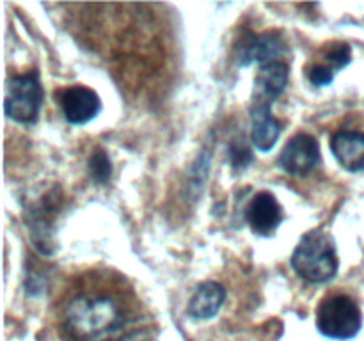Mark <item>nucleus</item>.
<instances>
[{"label":"nucleus","instance_id":"7ed1b4c3","mask_svg":"<svg viewBox=\"0 0 364 341\" xmlns=\"http://www.w3.org/2000/svg\"><path fill=\"white\" fill-rule=\"evenodd\" d=\"M316 327L331 340H352L363 327L361 308L350 295L329 293L316 309Z\"/></svg>","mask_w":364,"mask_h":341},{"label":"nucleus","instance_id":"39448f33","mask_svg":"<svg viewBox=\"0 0 364 341\" xmlns=\"http://www.w3.org/2000/svg\"><path fill=\"white\" fill-rule=\"evenodd\" d=\"M279 167L290 176H306L320 162V146L309 134H297L287 142L279 155Z\"/></svg>","mask_w":364,"mask_h":341},{"label":"nucleus","instance_id":"f03ea898","mask_svg":"<svg viewBox=\"0 0 364 341\" xmlns=\"http://www.w3.org/2000/svg\"><path fill=\"white\" fill-rule=\"evenodd\" d=\"M338 265L334 238L320 227L302 234L291 254L295 274L308 283H327L336 276Z\"/></svg>","mask_w":364,"mask_h":341},{"label":"nucleus","instance_id":"9b49d317","mask_svg":"<svg viewBox=\"0 0 364 341\" xmlns=\"http://www.w3.org/2000/svg\"><path fill=\"white\" fill-rule=\"evenodd\" d=\"M57 210H59V199L55 192L45 195V199L41 197V201L28 208V219H31L28 226H31L32 238L39 251H45L46 244H50V226H52Z\"/></svg>","mask_w":364,"mask_h":341},{"label":"nucleus","instance_id":"1a4fd4ad","mask_svg":"<svg viewBox=\"0 0 364 341\" xmlns=\"http://www.w3.org/2000/svg\"><path fill=\"white\" fill-rule=\"evenodd\" d=\"M331 151L343 169L350 170V173H363L364 131H338L331 139Z\"/></svg>","mask_w":364,"mask_h":341},{"label":"nucleus","instance_id":"0eeeda50","mask_svg":"<svg viewBox=\"0 0 364 341\" xmlns=\"http://www.w3.org/2000/svg\"><path fill=\"white\" fill-rule=\"evenodd\" d=\"M245 219L252 233L258 237H272L284 220V212L276 195L270 192H258L245 208Z\"/></svg>","mask_w":364,"mask_h":341},{"label":"nucleus","instance_id":"ddd939ff","mask_svg":"<svg viewBox=\"0 0 364 341\" xmlns=\"http://www.w3.org/2000/svg\"><path fill=\"white\" fill-rule=\"evenodd\" d=\"M281 52H283V41L276 34L252 36L240 52V66H249L252 63L263 66L267 63H274Z\"/></svg>","mask_w":364,"mask_h":341},{"label":"nucleus","instance_id":"dca6fc26","mask_svg":"<svg viewBox=\"0 0 364 341\" xmlns=\"http://www.w3.org/2000/svg\"><path fill=\"white\" fill-rule=\"evenodd\" d=\"M230 160H231V166L235 169H244L249 162L252 160L251 151L245 148L244 141H233L230 146Z\"/></svg>","mask_w":364,"mask_h":341},{"label":"nucleus","instance_id":"f8f14e48","mask_svg":"<svg viewBox=\"0 0 364 341\" xmlns=\"http://www.w3.org/2000/svg\"><path fill=\"white\" fill-rule=\"evenodd\" d=\"M288 84V66L281 60L259 66L255 78V96L276 102Z\"/></svg>","mask_w":364,"mask_h":341},{"label":"nucleus","instance_id":"f257e3e1","mask_svg":"<svg viewBox=\"0 0 364 341\" xmlns=\"http://www.w3.org/2000/svg\"><path fill=\"white\" fill-rule=\"evenodd\" d=\"M57 318L71 341H142L153 327L130 281L110 269L75 276L59 295Z\"/></svg>","mask_w":364,"mask_h":341},{"label":"nucleus","instance_id":"2eb2a0df","mask_svg":"<svg viewBox=\"0 0 364 341\" xmlns=\"http://www.w3.org/2000/svg\"><path fill=\"white\" fill-rule=\"evenodd\" d=\"M326 59L329 60L331 70H333L334 73H336L338 70H343V67L352 60L350 46H348L347 43H336V45L329 46Z\"/></svg>","mask_w":364,"mask_h":341},{"label":"nucleus","instance_id":"f3484780","mask_svg":"<svg viewBox=\"0 0 364 341\" xmlns=\"http://www.w3.org/2000/svg\"><path fill=\"white\" fill-rule=\"evenodd\" d=\"M308 78L313 85L316 87H323V85H329L334 78V71L331 70V66H323V64H316L311 70L308 71Z\"/></svg>","mask_w":364,"mask_h":341},{"label":"nucleus","instance_id":"4468645a","mask_svg":"<svg viewBox=\"0 0 364 341\" xmlns=\"http://www.w3.org/2000/svg\"><path fill=\"white\" fill-rule=\"evenodd\" d=\"M89 170H91V176L95 178L98 183H105L110 178V173H112V166H110L109 156L103 151H95L92 153L91 160H89Z\"/></svg>","mask_w":364,"mask_h":341},{"label":"nucleus","instance_id":"20e7f679","mask_svg":"<svg viewBox=\"0 0 364 341\" xmlns=\"http://www.w3.org/2000/svg\"><path fill=\"white\" fill-rule=\"evenodd\" d=\"M43 105V87L36 73L14 75L6 84L7 117L23 124L36 123Z\"/></svg>","mask_w":364,"mask_h":341},{"label":"nucleus","instance_id":"9d476101","mask_svg":"<svg viewBox=\"0 0 364 341\" xmlns=\"http://www.w3.org/2000/svg\"><path fill=\"white\" fill-rule=\"evenodd\" d=\"M226 291L215 281H205L196 288L187 305V313L196 320H210L219 313L224 304Z\"/></svg>","mask_w":364,"mask_h":341},{"label":"nucleus","instance_id":"6e6552de","mask_svg":"<svg viewBox=\"0 0 364 341\" xmlns=\"http://www.w3.org/2000/svg\"><path fill=\"white\" fill-rule=\"evenodd\" d=\"M272 99L252 96L251 103V139L259 151H270L281 135V123L272 114Z\"/></svg>","mask_w":364,"mask_h":341},{"label":"nucleus","instance_id":"423d86ee","mask_svg":"<svg viewBox=\"0 0 364 341\" xmlns=\"http://www.w3.org/2000/svg\"><path fill=\"white\" fill-rule=\"evenodd\" d=\"M59 105L71 124H85L102 110L100 96L85 85H70L59 92Z\"/></svg>","mask_w":364,"mask_h":341}]
</instances>
